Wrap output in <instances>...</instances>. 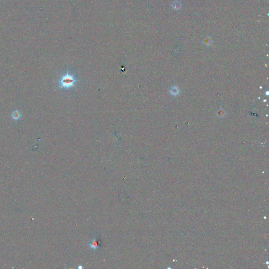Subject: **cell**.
Masks as SVG:
<instances>
[{"instance_id":"1","label":"cell","mask_w":269,"mask_h":269,"mask_svg":"<svg viewBox=\"0 0 269 269\" xmlns=\"http://www.w3.org/2000/svg\"><path fill=\"white\" fill-rule=\"evenodd\" d=\"M78 81L75 75L71 74L67 70V72L61 77L58 82L60 88L69 90L75 86Z\"/></svg>"},{"instance_id":"2","label":"cell","mask_w":269,"mask_h":269,"mask_svg":"<svg viewBox=\"0 0 269 269\" xmlns=\"http://www.w3.org/2000/svg\"><path fill=\"white\" fill-rule=\"evenodd\" d=\"M170 93L172 95H173V96H177V95H178L180 93L179 88L176 86H173L172 87H171V89H170Z\"/></svg>"},{"instance_id":"3","label":"cell","mask_w":269,"mask_h":269,"mask_svg":"<svg viewBox=\"0 0 269 269\" xmlns=\"http://www.w3.org/2000/svg\"><path fill=\"white\" fill-rule=\"evenodd\" d=\"M12 117L13 120H18L21 117V114L19 111H15L12 113Z\"/></svg>"},{"instance_id":"4","label":"cell","mask_w":269,"mask_h":269,"mask_svg":"<svg viewBox=\"0 0 269 269\" xmlns=\"http://www.w3.org/2000/svg\"><path fill=\"white\" fill-rule=\"evenodd\" d=\"M203 43L206 45H210L212 43V40L210 37H207L203 40Z\"/></svg>"},{"instance_id":"5","label":"cell","mask_w":269,"mask_h":269,"mask_svg":"<svg viewBox=\"0 0 269 269\" xmlns=\"http://www.w3.org/2000/svg\"><path fill=\"white\" fill-rule=\"evenodd\" d=\"M218 115H219V117H220V116L223 117V116H224V111L223 110H219V111L218 112Z\"/></svg>"}]
</instances>
